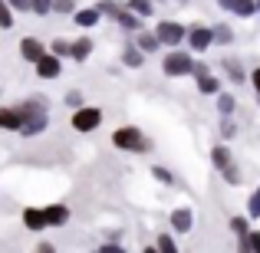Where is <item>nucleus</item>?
Segmentation results:
<instances>
[{
  "label": "nucleus",
  "mask_w": 260,
  "mask_h": 253,
  "mask_svg": "<svg viewBox=\"0 0 260 253\" xmlns=\"http://www.w3.org/2000/svg\"><path fill=\"white\" fill-rule=\"evenodd\" d=\"M198 89H201V92H217V89H221V83H217L214 76H208V73H204V76H198Z\"/></svg>",
  "instance_id": "nucleus-17"
},
{
  "label": "nucleus",
  "mask_w": 260,
  "mask_h": 253,
  "mask_svg": "<svg viewBox=\"0 0 260 253\" xmlns=\"http://www.w3.org/2000/svg\"><path fill=\"white\" fill-rule=\"evenodd\" d=\"M165 73L168 76H188V73H194V59L188 56V53H168L165 56Z\"/></svg>",
  "instance_id": "nucleus-2"
},
{
  "label": "nucleus",
  "mask_w": 260,
  "mask_h": 253,
  "mask_svg": "<svg viewBox=\"0 0 260 253\" xmlns=\"http://www.w3.org/2000/svg\"><path fill=\"white\" fill-rule=\"evenodd\" d=\"M128 10L139 13V17H148V13H152V4H148V0H128Z\"/></svg>",
  "instance_id": "nucleus-21"
},
{
  "label": "nucleus",
  "mask_w": 260,
  "mask_h": 253,
  "mask_svg": "<svg viewBox=\"0 0 260 253\" xmlns=\"http://www.w3.org/2000/svg\"><path fill=\"white\" fill-rule=\"evenodd\" d=\"M53 10V0H33V13H50Z\"/></svg>",
  "instance_id": "nucleus-28"
},
{
  "label": "nucleus",
  "mask_w": 260,
  "mask_h": 253,
  "mask_svg": "<svg viewBox=\"0 0 260 253\" xmlns=\"http://www.w3.org/2000/svg\"><path fill=\"white\" fill-rule=\"evenodd\" d=\"M66 105H73V109H83V95H79V92H70V95H66Z\"/></svg>",
  "instance_id": "nucleus-32"
},
{
  "label": "nucleus",
  "mask_w": 260,
  "mask_h": 253,
  "mask_svg": "<svg viewBox=\"0 0 260 253\" xmlns=\"http://www.w3.org/2000/svg\"><path fill=\"white\" fill-rule=\"evenodd\" d=\"M99 122H102L99 109H76V115H73V128L76 132H92V128H99Z\"/></svg>",
  "instance_id": "nucleus-3"
},
{
  "label": "nucleus",
  "mask_w": 260,
  "mask_h": 253,
  "mask_svg": "<svg viewBox=\"0 0 260 253\" xmlns=\"http://www.w3.org/2000/svg\"><path fill=\"white\" fill-rule=\"evenodd\" d=\"M254 89L260 92V69H254Z\"/></svg>",
  "instance_id": "nucleus-38"
},
{
  "label": "nucleus",
  "mask_w": 260,
  "mask_h": 253,
  "mask_svg": "<svg viewBox=\"0 0 260 253\" xmlns=\"http://www.w3.org/2000/svg\"><path fill=\"white\" fill-rule=\"evenodd\" d=\"M10 7H17V10H30L33 0H10Z\"/></svg>",
  "instance_id": "nucleus-36"
},
{
  "label": "nucleus",
  "mask_w": 260,
  "mask_h": 253,
  "mask_svg": "<svg viewBox=\"0 0 260 253\" xmlns=\"http://www.w3.org/2000/svg\"><path fill=\"white\" fill-rule=\"evenodd\" d=\"M20 109V115H23V125H20V135H40L46 128V102L40 99H30V102H23V105H17Z\"/></svg>",
  "instance_id": "nucleus-1"
},
{
  "label": "nucleus",
  "mask_w": 260,
  "mask_h": 253,
  "mask_svg": "<svg viewBox=\"0 0 260 253\" xmlns=\"http://www.w3.org/2000/svg\"><path fill=\"white\" fill-rule=\"evenodd\" d=\"M191 224H194V217H191V210L178 207L175 214H172V227L178 230V234H188V230H191Z\"/></svg>",
  "instance_id": "nucleus-9"
},
{
  "label": "nucleus",
  "mask_w": 260,
  "mask_h": 253,
  "mask_svg": "<svg viewBox=\"0 0 260 253\" xmlns=\"http://www.w3.org/2000/svg\"><path fill=\"white\" fill-rule=\"evenodd\" d=\"M89 53H92V40H76V43H73V53H70V56L73 59H79V63H83V59L89 56Z\"/></svg>",
  "instance_id": "nucleus-14"
},
{
  "label": "nucleus",
  "mask_w": 260,
  "mask_h": 253,
  "mask_svg": "<svg viewBox=\"0 0 260 253\" xmlns=\"http://www.w3.org/2000/svg\"><path fill=\"white\" fill-rule=\"evenodd\" d=\"M237 247H241V250H257L260 253V230H247V234L237 240Z\"/></svg>",
  "instance_id": "nucleus-13"
},
{
  "label": "nucleus",
  "mask_w": 260,
  "mask_h": 253,
  "mask_svg": "<svg viewBox=\"0 0 260 253\" xmlns=\"http://www.w3.org/2000/svg\"><path fill=\"white\" fill-rule=\"evenodd\" d=\"M224 181H228V184H241V171H237L234 165H228V168H224Z\"/></svg>",
  "instance_id": "nucleus-27"
},
{
  "label": "nucleus",
  "mask_w": 260,
  "mask_h": 253,
  "mask_svg": "<svg viewBox=\"0 0 260 253\" xmlns=\"http://www.w3.org/2000/svg\"><path fill=\"white\" fill-rule=\"evenodd\" d=\"M211 43H214V30H204V26L191 30V50H208Z\"/></svg>",
  "instance_id": "nucleus-8"
},
{
  "label": "nucleus",
  "mask_w": 260,
  "mask_h": 253,
  "mask_svg": "<svg viewBox=\"0 0 260 253\" xmlns=\"http://www.w3.org/2000/svg\"><path fill=\"white\" fill-rule=\"evenodd\" d=\"M122 63H125V66H135V69H139V66H142V53L135 50V46H128V50L122 53Z\"/></svg>",
  "instance_id": "nucleus-19"
},
{
  "label": "nucleus",
  "mask_w": 260,
  "mask_h": 253,
  "mask_svg": "<svg viewBox=\"0 0 260 253\" xmlns=\"http://www.w3.org/2000/svg\"><path fill=\"white\" fill-rule=\"evenodd\" d=\"M254 10H260V4H254V0H241L234 13H241V17H250V13H254Z\"/></svg>",
  "instance_id": "nucleus-24"
},
{
  "label": "nucleus",
  "mask_w": 260,
  "mask_h": 253,
  "mask_svg": "<svg viewBox=\"0 0 260 253\" xmlns=\"http://www.w3.org/2000/svg\"><path fill=\"white\" fill-rule=\"evenodd\" d=\"M221 135H224V138H234V135H237V125H234V122H224V125H221Z\"/></svg>",
  "instance_id": "nucleus-30"
},
{
  "label": "nucleus",
  "mask_w": 260,
  "mask_h": 253,
  "mask_svg": "<svg viewBox=\"0 0 260 253\" xmlns=\"http://www.w3.org/2000/svg\"><path fill=\"white\" fill-rule=\"evenodd\" d=\"M214 40L217 43H231V30L228 26H214Z\"/></svg>",
  "instance_id": "nucleus-29"
},
{
  "label": "nucleus",
  "mask_w": 260,
  "mask_h": 253,
  "mask_svg": "<svg viewBox=\"0 0 260 253\" xmlns=\"http://www.w3.org/2000/svg\"><path fill=\"white\" fill-rule=\"evenodd\" d=\"M66 221H70V210H66L63 204H56V207H46V224H56V227H59V224H66Z\"/></svg>",
  "instance_id": "nucleus-12"
},
{
  "label": "nucleus",
  "mask_w": 260,
  "mask_h": 253,
  "mask_svg": "<svg viewBox=\"0 0 260 253\" xmlns=\"http://www.w3.org/2000/svg\"><path fill=\"white\" fill-rule=\"evenodd\" d=\"M23 224L30 230H43V227H50V224H46V210H26L23 214Z\"/></svg>",
  "instance_id": "nucleus-11"
},
{
  "label": "nucleus",
  "mask_w": 260,
  "mask_h": 253,
  "mask_svg": "<svg viewBox=\"0 0 260 253\" xmlns=\"http://www.w3.org/2000/svg\"><path fill=\"white\" fill-rule=\"evenodd\" d=\"M231 230H234L237 237L247 234V217H231Z\"/></svg>",
  "instance_id": "nucleus-25"
},
{
  "label": "nucleus",
  "mask_w": 260,
  "mask_h": 253,
  "mask_svg": "<svg viewBox=\"0 0 260 253\" xmlns=\"http://www.w3.org/2000/svg\"><path fill=\"white\" fill-rule=\"evenodd\" d=\"M247 207H250V217H260V191H257L254 197H250V204H247Z\"/></svg>",
  "instance_id": "nucleus-31"
},
{
  "label": "nucleus",
  "mask_w": 260,
  "mask_h": 253,
  "mask_svg": "<svg viewBox=\"0 0 260 253\" xmlns=\"http://www.w3.org/2000/svg\"><path fill=\"white\" fill-rule=\"evenodd\" d=\"M99 17H102L99 7H92V10H79V13H76V23H79V26H92Z\"/></svg>",
  "instance_id": "nucleus-15"
},
{
  "label": "nucleus",
  "mask_w": 260,
  "mask_h": 253,
  "mask_svg": "<svg viewBox=\"0 0 260 253\" xmlns=\"http://www.w3.org/2000/svg\"><path fill=\"white\" fill-rule=\"evenodd\" d=\"M112 141L119 148H132V152H139V148H145V141H142L139 128H119V132L112 135Z\"/></svg>",
  "instance_id": "nucleus-4"
},
{
  "label": "nucleus",
  "mask_w": 260,
  "mask_h": 253,
  "mask_svg": "<svg viewBox=\"0 0 260 253\" xmlns=\"http://www.w3.org/2000/svg\"><path fill=\"white\" fill-rule=\"evenodd\" d=\"M217 4H221L224 10H237V4H241V0H217Z\"/></svg>",
  "instance_id": "nucleus-37"
},
{
  "label": "nucleus",
  "mask_w": 260,
  "mask_h": 253,
  "mask_svg": "<svg viewBox=\"0 0 260 253\" xmlns=\"http://www.w3.org/2000/svg\"><path fill=\"white\" fill-rule=\"evenodd\" d=\"M56 13H73V0H56Z\"/></svg>",
  "instance_id": "nucleus-35"
},
{
  "label": "nucleus",
  "mask_w": 260,
  "mask_h": 253,
  "mask_svg": "<svg viewBox=\"0 0 260 253\" xmlns=\"http://www.w3.org/2000/svg\"><path fill=\"white\" fill-rule=\"evenodd\" d=\"M234 105H237V99H234V95H228V92H224L221 99H217V109H221L224 115H231V112H234Z\"/></svg>",
  "instance_id": "nucleus-23"
},
{
  "label": "nucleus",
  "mask_w": 260,
  "mask_h": 253,
  "mask_svg": "<svg viewBox=\"0 0 260 253\" xmlns=\"http://www.w3.org/2000/svg\"><path fill=\"white\" fill-rule=\"evenodd\" d=\"M158 250L172 253V250H175V240H172V237H158Z\"/></svg>",
  "instance_id": "nucleus-34"
},
{
  "label": "nucleus",
  "mask_w": 260,
  "mask_h": 253,
  "mask_svg": "<svg viewBox=\"0 0 260 253\" xmlns=\"http://www.w3.org/2000/svg\"><path fill=\"white\" fill-rule=\"evenodd\" d=\"M13 26V17H10V0H0V30H10Z\"/></svg>",
  "instance_id": "nucleus-20"
},
{
  "label": "nucleus",
  "mask_w": 260,
  "mask_h": 253,
  "mask_svg": "<svg viewBox=\"0 0 260 253\" xmlns=\"http://www.w3.org/2000/svg\"><path fill=\"white\" fill-rule=\"evenodd\" d=\"M155 33H158V40H161V43H168V46H178L184 40V26L181 23H158V30H155Z\"/></svg>",
  "instance_id": "nucleus-5"
},
{
  "label": "nucleus",
  "mask_w": 260,
  "mask_h": 253,
  "mask_svg": "<svg viewBox=\"0 0 260 253\" xmlns=\"http://www.w3.org/2000/svg\"><path fill=\"white\" fill-rule=\"evenodd\" d=\"M211 161H214L217 168H228V165H231V152H228L224 145H217L214 152H211Z\"/></svg>",
  "instance_id": "nucleus-16"
},
{
  "label": "nucleus",
  "mask_w": 260,
  "mask_h": 253,
  "mask_svg": "<svg viewBox=\"0 0 260 253\" xmlns=\"http://www.w3.org/2000/svg\"><path fill=\"white\" fill-rule=\"evenodd\" d=\"M20 53H23V59H30V63H40V59L46 56V53H43V46H40L37 40H30V37H26V40H20Z\"/></svg>",
  "instance_id": "nucleus-7"
},
{
  "label": "nucleus",
  "mask_w": 260,
  "mask_h": 253,
  "mask_svg": "<svg viewBox=\"0 0 260 253\" xmlns=\"http://www.w3.org/2000/svg\"><path fill=\"white\" fill-rule=\"evenodd\" d=\"M53 53H56V56H70V53H73V43H66V40H56V43H53Z\"/></svg>",
  "instance_id": "nucleus-26"
},
{
  "label": "nucleus",
  "mask_w": 260,
  "mask_h": 253,
  "mask_svg": "<svg viewBox=\"0 0 260 253\" xmlns=\"http://www.w3.org/2000/svg\"><path fill=\"white\" fill-rule=\"evenodd\" d=\"M152 174H155V177H158V181H161V184H172V174H168V171H165V168H152Z\"/></svg>",
  "instance_id": "nucleus-33"
},
{
  "label": "nucleus",
  "mask_w": 260,
  "mask_h": 253,
  "mask_svg": "<svg viewBox=\"0 0 260 253\" xmlns=\"http://www.w3.org/2000/svg\"><path fill=\"white\" fill-rule=\"evenodd\" d=\"M37 73H40L43 79H53V76H59V56H56V53H46V56L37 63Z\"/></svg>",
  "instance_id": "nucleus-6"
},
{
  "label": "nucleus",
  "mask_w": 260,
  "mask_h": 253,
  "mask_svg": "<svg viewBox=\"0 0 260 253\" xmlns=\"http://www.w3.org/2000/svg\"><path fill=\"white\" fill-rule=\"evenodd\" d=\"M224 69L231 73V79H234V83H241V79H244V69L237 66V59H224Z\"/></svg>",
  "instance_id": "nucleus-22"
},
{
  "label": "nucleus",
  "mask_w": 260,
  "mask_h": 253,
  "mask_svg": "<svg viewBox=\"0 0 260 253\" xmlns=\"http://www.w3.org/2000/svg\"><path fill=\"white\" fill-rule=\"evenodd\" d=\"M23 125V115H20V109H0V128H17Z\"/></svg>",
  "instance_id": "nucleus-10"
},
{
  "label": "nucleus",
  "mask_w": 260,
  "mask_h": 253,
  "mask_svg": "<svg viewBox=\"0 0 260 253\" xmlns=\"http://www.w3.org/2000/svg\"><path fill=\"white\" fill-rule=\"evenodd\" d=\"M158 43H161V40H158V33H155V37H152V33H142V37H139V50H145V53L158 50Z\"/></svg>",
  "instance_id": "nucleus-18"
}]
</instances>
